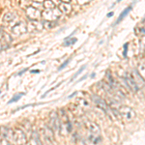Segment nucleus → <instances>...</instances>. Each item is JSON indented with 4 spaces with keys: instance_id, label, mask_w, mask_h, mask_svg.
<instances>
[{
    "instance_id": "obj_3",
    "label": "nucleus",
    "mask_w": 145,
    "mask_h": 145,
    "mask_svg": "<svg viewBox=\"0 0 145 145\" xmlns=\"http://www.w3.org/2000/svg\"><path fill=\"white\" fill-rule=\"evenodd\" d=\"M124 79H125V82H126V84H127V86L132 91H134V92H137V91L139 90V85L137 84V81H135L133 74H126Z\"/></svg>"
},
{
    "instance_id": "obj_9",
    "label": "nucleus",
    "mask_w": 145,
    "mask_h": 145,
    "mask_svg": "<svg viewBox=\"0 0 145 145\" xmlns=\"http://www.w3.org/2000/svg\"><path fill=\"white\" fill-rule=\"evenodd\" d=\"M137 72H139V74L142 76V78L145 80V63H142V64L138 65V68H137Z\"/></svg>"
},
{
    "instance_id": "obj_19",
    "label": "nucleus",
    "mask_w": 145,
    "mask_h": 145,
    "mask_svg": "<svg viewBox=\"0 0 145 145\" xmlns=\"http://www.w3.org/2000/svg\"><path fill=\"white\" fill-rule=\"evenodd\" d=\"M1 144H4V145H11L10 143H9V142H6L5 140H3V139H2V141H1Z\"/></svg>"
},
{
    "instance_id": "obj_10",
    "label": "nucleus",
    "mask_w": 145,
    "mask_h": 145,
    "mask_svg": "<svg viewBox=\"0 0 145 145\" xmlns=\"http://www.w3.org/2000/svg\"><path fill=\"white\" fill-rule=\"evenodd\" d=\"M131 10H132V7H128V8H126L125 10H124L122 13H121V15L119 16V18H117V20H116V23H118L119 22H120V20H122L124 18H125V16L127 15V14L129 13V12H130Z\"/></svg>"
},
{
    "instance_id": "obj_13",
    "label": "nucleus",
    "mask_w": 145,
    "mask_h": 145,
    "mask_svg": "<svg viewBox=\"0 0 145 145\" xmlns=\"http://www.w3.org/2000/svg\"><path fill=\"white\" fill-rule=\"evenodd\" d=\"M23 95H24V93H18V95L14 96V97L12 98V99L10 100V102H9V104H11V103H15V102H17V101H18V100H20Z\"/></svg>"
},
{
    "instance_id": "obj_14",
    "label": "nucleus",
    "mask_w": 145,
    "mask_h": 145,
    "mask_svg": "<svg viewBox=\"0 0 145 145\" xmlns=\"http://www.w3.org/2000/svg\"><path fill=\"white\" fill-rule=\"evenodd\" d=\"M4 20H7V22H11V20H14V15L12 13H8L5 15V17H4Z\"/></svg>"
},
{
    "instance_id": "obj_18",
    "label": "nucleus",
    "mask_w": 145,
    "mask_h": 145,
    "mask_svg": "<svg viewBox=\"0 0 145 145\" xmlns=\"http://www.w3.org/2000/svg\"><path fill=\"white\" fill-rule=\"evenodd\" d=\"M69 62H70V59H68V60H66V61H65L64 63H63V64L61 65V66H60L59 68H58V71H60V70L64 69V68H65V67H66V66H67V65H68V63H69Z\"/></svg>"
},
{
    "instance_id": "obj_7",
    "label": "nucleus",
    "mask_w": 145,
    "mask_h": 145,
    "mask_svg": "<svg viewBox=\"0 0 145 145\" xmlns=\"http://www.w3.org/2000/svg\"><path fill=\"white\" fill-rule=\"evenodd\" d=\"M85 127L89 131L90 135H99L101 133L100 127L94 122H91V121H87L85 122Z\"/></svg>"
},
{
    "instance_id": "obj_12",
    "label": "nucleus",
    "mask_w": 145,
    "mask_h": 145,
    "mask_svg": "<svg viewBox=\"0 0 145 145\" xmlns=\"http://www.w3.org/2000/svg\"><path fill=\"white\" fill-rule=\"evenodd\" d=\"M44 6H45V9H53L55 8L54 2L52 1H45L44 2Z\"/></svg>"
},
{
    "instance_id": "obj_4",
    "label": "nucleus",
    "mask_w": 145,
    "mask_h": 145,
    "mask_svg": "<svg viewBox=\"0 0 145 145\" xmlns=\"http://www.w3.org/2000/svg\"><path fill=\"white\" fill-rule=\"evenodd\" d=\"M13 140L15 141L16 144L23 145L26 143V137H25L24 133H23L22 131L17 129V130H15L13 133Z\"/></svg>"
},
{
    "instance_id": "obj_20",
    "label": "nucleus",
    "mask_w": 145,
    "mask_h": 145,
    "mask_svg": "<svg viewBox=\"0 0 145 145\" xmlns=\"http://www.w3.org/2000/svg\"><path fill=\"white\" fill-rule=\"evenodd\" d=\"M111 16H113V12H110V13H108V14H107V18L111 17Z\"/></svg>"
},
{
    "instance_id": "obj_21",
    "label": "nucleus",
    "mask_w": 145,
    "mask_h": 145,
    "mask_svg": "<svg viewBox=\"0 0 145 145\" xmlns=\"http://www.w3.org/2000/svg\"><path fill=\"white\" fill-rule=\"evenodd\" d=\"M26 145H32V144H31V142H28V143H27Z\"/></svg>"
},
{
    "instance_id": "obj_1",
    "label": "nucleus",
    "mask_w": 145,
    "mask_h": 145,
    "mask_svg": "<svg viewBox=\"0 0 145 145\" xmlns=\"http://www.w3.org/2000/svg\"><path fill=\"white\" fill-rule=\"evenodd\" d=\"M119 113H120V116L123 119H125L126 121L130 122V121H133L135 118L137 114H135V111L132 107L127 106H123L119 108Z\"/></svg>"
},
{
    "instance_id": "obj_11",
    "label": "nucleus",
    "mask_w": 145,
    "mask_h": 145,
    "mask_svg": "<svg viewBox=\"0 0 145 145\" xmlns=\"http://www.w3.org/2000/svg\"><path fill=\"white\" fill-rule=\"evenodd\" d=\"M32 6L35 7L36 9H38V10H42V9L44 8V2L43 1H35L32 3Z\"/></svg>"
},
{
    "instance_id": "obj_16",
    "label": "nucleus",
    "mask_w": 145,
    "mask_h": 145,
    "mask_svg": "<svg viewBox=\"0 0 145 145\" xmlns=\"http://www.w3.org/2000/svg\"><path fill=\"white\" fill-rule=\"evenodd\" d=\"M33 137L35 138V145H42L41 140L39 138V135L37 134H33Z\"/></svg>"
},
{
    "instance_id": "obj_6",
    "label": "nucleus",
    "mask_w": 145,
    "mask_h": 145,
    "mask_svg": "<svg viewBox=\"0 0 145 145\" xmlns=\"http://www.w3.org/2000/svg\"><path fill=\"white\" fill-rule=\"evenodd\" d=\"M26 15L30 20H38L40 17H42V13L41 11L36 9L33 6H30L26 8Z\"/></svg>"
},
{
    "instance_id": "obj_17",
    "label": "nucleus",
    "mask_w": 145,
    "mask_h": 145,
    "mask_svg": "<svg viewBox=\"0 0 145 145\" xmlns=\"http://www.w3.org/2000/svg\"><path fill=\"white\" fill-rule=\"evenodd\" d=\"M85 68H86V65H83V66H82V67H81V68H80V69H79V70H78V72H76V74H74V76H72V79H74V78H76V76H78V74H80V72H82V71H83V70H84V69H85Z\"/></svg>"
},
{
    "instance_id": "obj_5",
    "label": "nucleus",
    "mask_w": 145,
    "mask_h": 145,
    "mask_svg": "<svg viewBox=\"0 0 145 145\" xmlns=\"http://www.w3.org/2000/svg\"><path fill=\"white\" fill-rule=\"evenodd\" d=\"M92 102L94 103L96 106L99 107V108L102 109V110L107 111V109H108V106H107L106 101H105L104 99H102L101 97H99V96L93 95L92 96Z\"/></svg>"
},
{
    "instance_id": "obj_15",
    "label": "nucleus",
    "mask_w": 145,
    "mask_h": 145,
    "mask_svg": "<svg viewBox=\"0 0 145 145\" xmlns=\"http://www.w3.org/2000/svg\"><path fill=\"white\" fill-rule=\"evenodd\" d=\"M78 41V39L76 38H74V39H70V41H68V40H66V42L64 43V46H70V45H72V44H74L76 42Z\"/></svg>"
},
{
    "instance_id": "obj_8",
    "label": "nucleus",
    "mask_w": 145,
    "mask_h": 145,
    "mask_svg": "<svg viewBox=\"0 0 145 145\" xmlns=\"http://www.w3.org/2000/svg\"><path fill=\"white\" fill-rule=\"evenodd\" d=\"M59 10L64 14H69L72 11V6L68 2H61L59 5Z\"/></svg>"
},
{
    "instance_id": "obj_2",
    "label": "nucleus",
    "mask_w": 145,
    "mask_h": 145,
    "mask_svg": "<svg viewBox=\"0 0 145 145\" xmlns=\"http://www.w3.org/2000/svg\"><path fill=\"white\" fill-rule=\"evenodd\" d=\"M61 16V11L58 8L53 9H45L42 12V17L46 20H54L60 18Z\"/></svg>"
}]
</instances>
